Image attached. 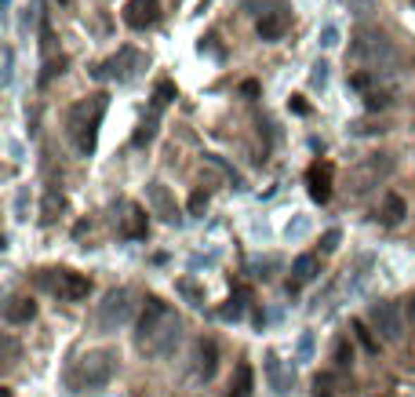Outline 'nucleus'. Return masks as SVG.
<instances>
[{
  "label": "nucleus",
  "mask_w": 415,
  "mask_h": 397,
  "mask_svg": "<svg viewBox=\"0 0 415 397\" xmlns=\"http://www.w3.org/2000/svg\"><path fill=\"white\" fill-rule=\"evenodd\" d=\"M179 339H182V321H179V313H175L164 299L149 296L142 317H139V332H135L139 350L149 353V358H168V353L179 346Z\"/></svg>",
  "instance_id": "1"
},
{
  "label": "nucleus",
  "mask_w": 415,
  "mask_h": 397,
  "mask_svg": "<svg viewBox=\"0 0 415 397\" xmlns=\"http://www.w3.org/2000/svg\"><path fill=\"white\" fill-rule=\"evenodd\" d=\"M106 110H109V95L106 92L77 102V106L70 110V139H73L80 157H92L95 153V146H99V124H102Z\"/></svg>",
  "instance_id": "2"
},
{
  "label": "nucleus",
  "mask_w": 415,
  "mask_h": 397,
  "mask_svg": "<svg viewBox=\"0 0 415 397\" xmlns=\"http://www.w3.org/2000/svg\"><path fill=\"white\" fill-rule=\"evenodd\" d=\"M37 284L48 291V296L62 299V303H80V299L92 296V281H87L84 274L66 270V266H58V270H40Z\"/></svg>",
  "instance_id": "3"
},
{
  "label": "nucleus",
  "mask_w": 415,
  "mask_h": 397,
  "mask_svg": "<svg viewBox=\"0 0 415 397\" xmlns=\"http://www.w3.org/2000/svg\"><path fill=\"white\" fill-rule=\"evenodd\" d=\"M146 62H149V58H146L139 48L124 44L113 58L99 62V66L92 70V77H95V80H117V84H128V80H135V77L146 70Z\"/></svg>",
  "instance_id": "4"
},
{
  "label": "nucleus",
  "mask_w": 415,
  "mask_h": 397,
  "mask_svg": "<svg viewBox=\"0 0 415 397\" xmlns=\"http://www.w3.org/2000/svg\"><path fill=\"white\" fill-rule=\"evenodd\" d=\"M131 313H135V296H131V288H113L106 291V299L99 303V313H95V324L99 332H120Z\"/></svg>",
  "instance_id": "5"
},
{
  "label": "nucleus",
  "mask_w": 415,
  "mask_h": 397,
  "mask_svg": "<svg viewBox=\"0 0 415 397\" xmlns=\"http://www.w3.org/2000/svg\"><path fill=\"white\" fill-rule=\"evenodd\" d=\"M171 99H175V84H171V80H157L153 99H149V110L139 120L135 135H131V146H135V150H146V146L153 142V135H157V128H161V113H164V106H168Z\"/></svg>",
  "instance_id": "6"
},
{
  "label": "nucleus",
  "mask_w": 415,
  "mask_h": 397,
  "mask_svg": "<svg viewBox=\"0 0 415 397\" xmlns=\"http://www.w3.org/2000/svg\"><path fill=\"white\" fill-rule=\"evenodd\" d=\"M117 353L113 350H87L80 365H77V379L84 390H102L109 379H113V372H117Z\"/></svg>",
  "instance_id": "7"
},
{
  "label": "nucleus",
  "mask_w": 415,
  "mask_h": 397,
  "mask_svg": "<svg viewBox=\"0 0 415 397\" xmlns=\"http://www.w3.org/2000/svg\"><path fill=\"white\" fill-rule=\"evenodd\" d=\"M368 321H371V328L379 332V339H383V343H401V336H404V313H401V306L393 303V299H379V303H371Z\"/></svg>",
  "instance_id": "8"
},
{
  "label": "nucleus",
  "mask_w": 415,
  "mask_h": 397,
  "mask_svg": "<svg viewBox=\"0 0 415 397\" xmlns=\"http://www.w3.org/2000/svg\"><path fill=\"white\" fill-rule=\"evenodd\" d=\"M349 58L354 62H368V66H379V62H390V58H397V51H393V44L376 33V30H361L354 37V44H349Z\"/></svg>",
  "instance_id": "9"
},
{
  "label": "nucleus",
  "mask_w": 415,
  "mask_h": 397,
  "mask_svg": "<svg viewBox=\"0 0 415 397\" xmlns=\"http://www.w3.org/2000/svg\"><path fill=\"white\" fill-rule=\"evenodd\" d=\"M157 18H161V4L157 0H128V8H124V26L128 30H149V26H157Z\"/></svg>",
  "instance_id": "10"
},
{
  "label": "nucleus",
  "mask_w": 415,
  "mask_h": 397,
  "mask_svg": "<svg viewBox=\"0 0 415 397\" xmlns=\"http://www.w3.org/2000/svg\"><path fill=\"white\" fill-rule=\"evenodd\" d=\"M332 175H335L332 160H314V164H310V172H306V182H310V197H314V204H328V201H332Z\"/></svg>",
  "instance_id": "11"
},
{
  "label": "nucleus",
  "mask_w": 415,
  "mask_h": 397,
  "mask_svg": "<svg viewBox=\"0 0 415 397\" xmlns=\"http://www.w3.org/2000/svg\"><path fill=\"white\" fill-rule=\"evenodd\" d=\"M215 368H218V346L211 339H201L197 350H193V379L197 383H211Z\"/></svg>",
  "instance_id": "12"
},
{
  "label": "nucleus",
  "mask_w": 415,
  "mask_h": 397,
  "mask_svg": "<svg viewBox=\"0 0 415 397\" xmlns=\"http://www.w3.org/2000/svg\"><path fill=\"white\" fill-rule=\"evenodd\" d=\"M255 33H259V40L273 44V40H280L284 33H288V15H284L280 8H262L259 23H255Z\"/></svg>",
  "instance_id": "13"
},
{
  "label": "nucleus",
  "mask_w": 415,
  "mask_h": 397,
  "mask_svg": "<svg viewBox=\"0 0 415 397\" xmlns=\"http://www.w3.org/2000/svg\"><path fill=\"white\" fill-rule=\"evenodd\" d=\"M266 383H270V390H273L277 397H288L292 386H295V372L284 365L277 353H270V358H266Z\"/></svg>",
  "instance_id": "14"
},
{
  "label": "nucleus",
  "mask_w": 415,
  "mask_h": 397,
  "mask_svg": "<svg viewBox=\"0 0 415 397\" xmlns=\"http://www.w3.org/2000/svg\"><path fill=\"white\" fill-rule=\"evenodd\" d=\"M146 201H149V208H153V212H157L164 222H175V219H179L175 197L168 194V186H164V182H149V186H146Z\"/></svg>",
  "instance_id": "15"
},
{
  "label": "nucleus",
  "mask_w": 415,
  "mask_h": 397,
  "mask_svg": "<svg viewBox=\"0 0 415 397\" xmlns=\"http://www.w3.org/2000/svg\"><path fill=\"white\" fill-rule=\"evenodd\" d=\"M37 317V303L30 296H11L4 303V321L8 324H30Z\"/></svg>",
  "instance_id": "16"
},
{
  "label": "nucleus",
  "mask_w": 415,
  "mask_h": 397,
  "mask_svg": "<svg viewBox=\"0 0 415 397\" xmlns=\"http://www.w3.org/2000/svg\"><path fill=\"white\" fill-rule=\"evenodd\" d=\"M124 208H128V215H120V237L124 241H142L146 237V212L131 201Z\"/></svg>",
  "instance_id": "17"
},
{
  "label": "nucleus",
  "mask_w": 415,
  "mask_h": 397,
  "mask_svg": "<svg viewBox=\"0 0 415 397\" xmlns=\"http://www.w3.org/2000/svg\"><path fill=\"white\" fill-rule=\"evenodd\" d=\"M404 215H408V204H404V197H401V194H386V197H383V204H379V212H376L379 226H397Z\"/></svg>",
  "instance_id": "18"
},
{
  "label": "nucleus",
  "mask_w": 415,
  "mask_h": 397,
  "mask_svg": "<svg viewBox=\"0 0 415 397\" xmlns=\"http://www.w3.org/2000/svg\"><path fill=\"white\" fill-rule=\"evenodd\" d=\"M292 281H288V291H295L299 284H306V281H314L317 274H321V263H317V256H310V252H306V256H299L295 263H292Z\"/></svg>",
  "instance_id": "19"
},
{
  "label": "nucleus",
  "mask_w": 415,
  "mask_h": 397,
  "mask_svg": "<svg viewBox=\"0 0 415 397\" xmlns=\"http://www.w3.org/2000/svg\"><path fill=\"white\" fill-rule=\"evenodd\" d=\"M252 390H255V372H252L248 361H240L237 372H233V383H230L226 397H252Z\"/></svg>",
  "instance_id": "20"
},
{
  "label": "nucleus",
  "mask_w": 415,
  "mask_h": 397,
  "mask_svg": "<svg viewBox=\"0 0 415 397\" xmlns=\"http://www.w3.org/2000/svg\"><path fill=\"white\" fill-rule=\"evenodd\" d=\"M62 204H66L62 190H58V186H48V190H44V204H40V222H44V226H51L55 215L62 212Z\"/></svg>",
  "instance_id": "21"
},
{
  "label": "nucleus",
  "mask_w": 415,
  "mask_h": 397,
  "mask_svg": "<svg viewBox=\"0 0 415 397\" xmlns=\"http://www.w3.org/2000/svg\"><path fill=\"white\" fill-rule=\"evenodd\" d=\"M252 303V288H237L233 291V299H230V306L223 310V317L226 321H240V317H244V306Z\"/></svg>",
  "instance_id": "22"
},
{
  "label": "nucleus",
  "mask_w": 415,
  "mask_h": 397,
  "mask_svg": "<svg viewBox=\"0 0 415 397\" xmlns=\"http://www.w3.org/2000/svg\"><path fill=\"white\" fill-rule=\"evenodd\" d=\"M314 397H335V375L332 372H321L314 379Z\"/></svg>",
  "instance_id": "23"
},
{
  "label": "nucleus",
  "mask_w": 415,
  "mask_h": 397,
  "mask_svg": "<svg viewBox=\"0 0 415 397\" xmlns=\"http://www.w3.org/2000/svg\"><path fill=\"white\" fill-rule=\"evenodd\" d=\"M204 160L211 164V168H218V172H223V175H226L233 186H244V179H240V175H237V172H233V168H230V164H226L223 157H218V153H204Z\"/></svg>",
  "instance_id": "24"
},
{
  "label": "nucleus",
  "mask_w": 415,
  "mask_h": 397,
  "mask_svg": "<svg viewBox=\"0 0 415 397\" xmlns=\"http://www.w3.org/2000/svg\"><path fill=\"white\" fill-rule=\"evenodd\" d=\"M175 288H179V291H182V296H186V299H190L193 306H204V291H201V288H197V284H193L190 277H182V281H179V284H175Z\"/></svg>",
  "instance_id": "25"
},
{
  "label": "nucleus",
  "mask_w": 415,
  "mask_h": 397,
  "mask_svg": "<svg viewBox=\"0 0 415 397\" xmlns=\"http://www.w3.org/2000/svg\"><path fill=\"white\" fill-rule=\"evenodd\" d=\"M335 365L339 368L354 365V346H349V339H335Z\"/></svg>",
  "instance_id": "26"
},
{
  "label": "nucleus",
  "mask_w": 415,
  "mask_h": 397,
  "mask_svg": "<svg viewBox=\"0 0 415 397\" xmlns=\"http://www.w3.org/2000/svg\"><path fill=\"white\" fill-rule=\"evenodd\" d=\"M349 328H354V332H357V339H361V346H364L368 353H379V343H376V339H371V332H368V324H364V321H354V324H349Z\"/></svg>",
  "instance_id": "27"
},
{
  "label": "nucleus",
  "mask_w": 415,
  "mask_h": 397,
  "mask_svg": "<svg viewBox=\"0 0 415 397\" xmlns=\"http://www.w3.org/2000/svg\"><path fill=\"white\" fill-rule=\"evenodd\" d=\"M62 66H66V58H51L48 66H44V73H40V80H37V84H40V88H48L51 80H55V73H62Z\"/></svg>",
  "instance_id": "28"
},
{
  "label": "nucleus",
  "mask_w": 415,
  "mask_h": 397,
  "mask_svg": "<svg viewBox=\"0 0 415 397\" xmlns=\"http://www.w3.org/2000/svg\"><path fill=\"white\" fill-rule=\"evenodd\" d=\"M208 212V190H193L190 194V215H204Z\"/></svg>",
  "instance_id": "29"
},
{
  "label": "nucleus",
  "mask_w": 415,
  "mask_h": 397,
  "mask_svg": "<svg viewBox=\"0 0 415 397\" xmlns=\"http://www.w3.org/2000/svg\"><path fill=\"white\" fill-rule=\"evenodd\" d=\"M314 358V332H302L299 336V361H310Z\"/></svg>",
  "instance_id": "30"
},
{
  "label": "nucleus",
  "mask_w": 415,
  "mask_h": 397,
  "mask_svg": "<svg viewBox=\"0 0 415 397\" xmlns=\"http://www.w3.org/2000/svg\"><path fill=\"white\" fill-rule=\"evenodd\" d=\"M364 106L368 110H383V106H390V95L386 92H368L364 95Z\"/></svg>",
  "instance_id": "31"
},
{
  "label": "nucleus",
  "mask_w": 415,
  "mask_h": 397,
  "mask_svg": "<svg viewBox=\"0 0 415 397\" xmlns=\"http://www.w3.org/2000/svg\"><path fill=\"white\" fill-rule=\"evenodd\" d=\"M310 84H314V88H324V84H328V62H314Z\"/></svg>",
  "instance_id": "32"
},
{
  "label": "nucleus",
  "mask_w": 415,
  "mask_h": 397,
  "mask_svg": "<svg viewBox=\"0 0 415 397\" xmlns=\"http://www.w3.org/2000/svg\"><path fill=\"white\" fill-rule=\"evenodd\" d=\"M339 241H342V234H339V229H328V234L321 237V252H335V248H339Z\"/></svg>",
  "instance_id": "33"
},
{
  "label": "nucleus",
  "mask_w": 415,
  "mask_h": 397,
  "mask_svg": "<svg viewBox=\"0 0 415 397\" xmlns=\"http://www.w3.org/2000/svg\"><path fill=\"white\" fill-rule=\"evenodd\" d=\"M335 44H339V30L328 23V26L321 30V48H335Z\"/></svg>",
  "instance_id": "34"
},
{
  "label": "nucleus",
  "mask_w": 415,
  "mask_h": 397,
  "mask_svg": "<svg viewBox=\"0 0 415 397\" xmlns=\"http://www.w3.org/2000/svg\"><path fill=\"white\" fill-rule=\"evenodd\" d=\"M11 77H15V51L4 48V84H11Z\"/></svg>",
  "instance_id": "35"
},
{
  "label": "nucleus",
  "mask_w": 415,
  "mask_h": 397,
  "mask_svg": "<svg viewBox=\"0 0 415 397\" xmlns=\"http://www.w3.org/2000/svg\"><path fill=\"white\" fill-rule=\"evenodd\" d=\"M288 106H292V113H299V117H306V113H310V106L302 102V95H292V102H288Z\"/></svg>",
  "instance_id": "36"
},
{
  "label": "nucleus",
  "mask_w": 415,
  "mask_h": 397,
  "mask_svg": "<svg viewBox=\"0 0 415 397\" xmlns=\"http://www.w3.org/2000/svg\"><path fill=\"white\" fill-rule=\"evenodd\" d=\"M240 95H244V99H255V95H259V84H255V80H244V84H240Z\"/></svg>",
  "instance_id": "37"
},
{
  "label": "nucleus",
  "mask_w": 415,
  "mask_h": 397,
  "mask_svg": "<svg viewBox=\"0 0 415 397\" xmlns=\"http://www.w3.org/2000/svg\"><path fill=\"white\" fill-rule=\"evenodd\" d=\"M4 397H11V390H4Z\"/></svg>",
  "instance_id": "38"
},
{
  "label": "nucleus",
  "mask_w": 415,
  "mask_h": 397,
  "mask_svg": "<svg viewBox=\"0 0 415 397\" xmlns=\"http://www.w3.org/2000/svg\"><path fill=\"white\" fill-rule=\"evenodd\" d=\"M62 4H70V0H62Z\"/></svg>",
  "instance_id": "39"
}]
</instances>
